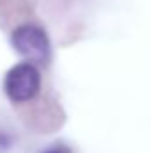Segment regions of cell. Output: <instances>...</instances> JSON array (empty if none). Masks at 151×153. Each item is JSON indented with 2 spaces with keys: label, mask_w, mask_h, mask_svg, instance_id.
<instances>
[{
  "label": "cell",
  "mask_w": 151,
  "mask_h": 153,
  "mask_svg": "<svg viewBox=\"0 0 151 153\" xmlns=\"http://www.w3.org/2000/svg\"><path fill=\"white\" fill-rule=\"evenodd\" d=\"M39 89H41V75L36 70V66L30 62L16 64L14 68L9 70L4 80L5 94L16 103L32 100L39 93Z\"/></svg>",
  "instance_id": "1"
},
{
  "label": "cell",
  "mask_w": 151,
  "mask_h": 153,
  "mask_svg": "<svg viewBox=\"0 0 151 153\" xmlns=\"http://www.w3.org/2000/svg\"><path fill=\"white\" fill-rule=\"evenodd\" d=\"M44 153H62V152H57V150H52V152H44Z\"/></svg>",
  "instance_id": "3"
},
{
  "label": "cell",
  "mask_w": 151,
  "mask_h": 153,
  "mask_svg": "<svg viewBox=\"0 0 151 153\" xmlns=\"http://www.w3.org/2000/svg\"><path fill=\"white\" fill-rule=\"evenodd\" d=\"M13 46L23 57L34 62H46L50 57V43L46 34L34 25H20L13 32Z\"/></svg>",
  "instance_id": "2"
}]
</instances>
